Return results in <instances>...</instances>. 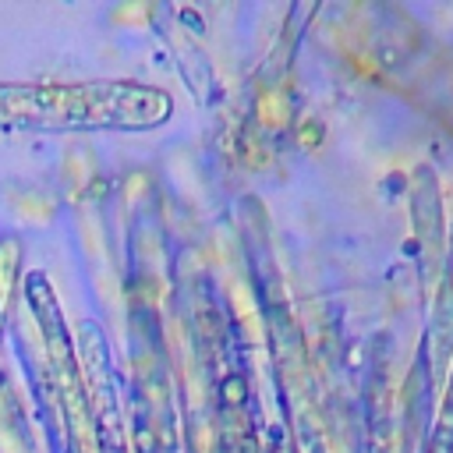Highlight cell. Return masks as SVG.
<instances>
[{
    "label": "cell",
    "instance_id": "6da1fadb",
    "mask_svg": "<svg viewBox=\"0 0 453 453\" xmlns=\"http://www.w3.org/2000/svg\"><path fill=\"white\" fill-rule=\"evenodd\" d=\"M166 113V92L145 85H0L4 127H152Z\"/></svg>",
    "mask_w": 453,
    "mask_h": 453
}]
</instances>
